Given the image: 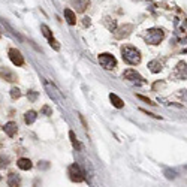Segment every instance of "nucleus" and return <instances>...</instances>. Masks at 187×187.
I'll return each mask as SVG.
<instances>
[{
    "mask_svg": "<svg viewBox=\"0 0 187 187\" xmlns=\"http://www.w3.org/2000/svg\"><path fill=\"white\" fill-rule=\"evenodd\" d=\"M132 30H133V26L132 24H123V26L117 27L114 32V36H115V39H124V38H127L129 34L132 33Z\"/></svg>",
    "mask_w": 187,
    "mask_h": 187,
    "instance_id": "7",
    "label": "nucleus"
},
{
    "mask_svg": "<svg viewBox=\"0 0 187 187\" xmlns=\"http://www.w3.org/2000/svg\"><path fill=\"white\" fill-rule=\"evenodd\" d=\"M40 112L44 114V115H53V109L48 106V105H44L42 109H40Z\"/></svg>",
    "mask_w": 187,
    "mask_h": 187,
    "instance_id": "25",
    "label": "nucleus"
},
{
    "mask_svg": "<svg viewBox=\"0 0 187 187\" xmlns=\"http://www.w3.org/2000/svg\"><path fill=\"white\" fill-rule=\"evenodd\" d=\"M17 166L20 168V169H23V171H29V169H32V162L29 160V159H26V157H21L17 162Z\"/></svg>",
    "mask_w": 187,
    "mask_h": 187,
    "instance_id": "14",
    "label": "nucleus"
},
{
    "mask_svg": "<svg viewBox=\"0 0 187 187\" xmlns=\"http://www.w3.org/2000/svg\"><path fill=\"white\" fill-rule=\"evenodd\" d=\"M148 67H150V70H151L153 74H159L162 69H163V65H162L159 60H153L148 63Z\"/></svg>",
    "mask_w": 187,
    "mask_h": 187,
    "instance_id": "16",
    "label": "nucleus"
},
{
    "mask_svg": "<svg viewBox=\"0 0 187 187\" xmlns=\"http://www.w3.org/2000/svg\"><path fill=\"white\" fill-rule=\"evenodd\" d=\"M3 130H5V133H6L8 136H15L17 130H18V126H17V123L9 121V123H6V124L3 126Z\"/></svg>",
    "mask_w": 187,
    "mask_h": 187,
    "instance_id": "12",
    "label": "nucleus"
},
{
    "mask_svg": "<svg viewBox=\"0 0 187 187\" xmlns=\"http://www.w3.org/2000/svg\"><path fill=\"white\" fill-rule=\"evenodd\" d=\"M11 97H12L13 100H15V99H20V97H21V90H20V88L13 87L12 90H11Z\"/></svg>",
    "mask_w": 187,
    "mask_h": 187,
    "instance_id": "22",
    "label": "nucleus"
},
{
    "mask_svg": "<svg viewBox=\"0 0 187 187\" xmlns=\"http://www.w3.org/2000/svg\"><path fill=\"white\" fill-rule=\"evenodd\" d=\"M121 55H123V60L129 65H139L141 63V53L135 47H123Z\"/></svg>",
    "mask_w": 187,
    "mask_h": 187,
    "instance_id": "1",
    "label": "nucleus"
},
{
    "mask_svg": "<svg viewBox=\"0 0 187 187\" xmlns=\"http://www.w3.org/2000/svg\"><path fill=\"white\" fill-rule=\"evenodd\" d=\"M36 118H38L36 111H27V112L24 114V121H26V124H33L34 121H36Z\"/></svg>",
    "mask_w": 187,
    "mask_h": 187,
    "instance_id": "17",
    "label": "nucleus"
},
{
    "mask_svg": "<svg viewBox=\"0 0 187 187\" xmlns=\"http://www.w3.org/2000/svg\"><path fill=\"white\" fill-rule=\"evenodd\" d=\"M48 42H49V45H51V48H54L55 51H59V49H60V44H59L57 40L54 39V38H53V39H49Z\"/></svg>",
    "mask_w": 187,
    "mask_h": 187,
    "instance_id": "26",
    "label": "nucleus"
},
{
    "mask_svg": "<svg viewBox=\"0 0 187 187\" xmlns=\"http://www.w3.org/2000/svg\"><path fill=\"white\" fill-rule=\"evenodd\" d=\"M165 38V32L162 29H150L147 30V34H145V40L150 45H159Z\"/></svg>",
    "mask_w": 187,
    "mask_h": 187,
    "instance_id": "2",
    "label": "nucleus"
},
{
    "mask_svg": "<svg viewBox=\"0 0 187 187\" xmlns=\"http://www.w3.org/2000/svg\"><path fill=\"white\" fill-rule=\"evenodd\" d=\"M0 180H2V175H0Z\"/></svg>",
    "mask_w": 187,
    "mask_h": 187,
    "instance_id": "29",
    "label": "nucleus"
},
{
    "mask_svg": "<svg viewBox=\"0 0 187 187\" xmlns=\"http://www.w3.org/2000/svg\"><path fill=\"white\" fill-rule=\"evenodd\" d=\"M69 138H70V142H72V145H74L75 148H78V150H82V145H81L80 142H78V139H76V136H75V133L70 130L69 132Z\"/></svg>",
    "mask_w": 187,
    "mask_h": 187,
    "instance_id": "19",
    "label": "nucleus"
},
{
    "mask_svg": "<svg viewBox=\"0 0 187 187\" xmlns=\"http://www.w3.org/2000/svg\"><path fill=\"white\" fill-rule=\"evenodd\" d=\"M0 78L6 80L8 82H15V81H18V76L13 74L9 67H0Z\"/></svg>",
    "mask_w": 187,
    "mask_h": 187,
    "instance_id": "9",
    "label": "nucleus"
},
{
    "mask_svg": "<svg viewBox=\"0 0 187 187\" xmlns=\"http://www.w3.org/2000/svg\"><path fill=\"white\" fill-rule=\"evenodd\" d=\"M99 63L100 66L103 67V69H106V70H111L114 67L117 66V60H115V57H114L112 54L109 53H103L99 55Z\"/></svg>",
    "mask_w": 187,
    "mask_h": 187,
    "instance_id": "4",
    "label": "nucleus"
},
{
    "mask_svg": "<svg viewBox=\"0 0 187 187\" xmlns=\"http://www.w3.org/2000/svg\"><path fill=\"white\" fill-rule=\"evenodd\" d=\"M40 30H42V34H44L48 40L53 39V33H51V30H49V27H48L47 24H42V26H40Z\"/></svg>",
    "mask_w": 187,
    "mask_h": 187,
    "instance_id": "20",
    "label": "nucleus"
},
{
    "mask_svg": "<svg viewBox=\"0 0 187 187\" xmlns=\"http://www.w3.org/2000/svg\"><path fill=\"white\" fill-rule=\"evenodd\" d=\"M69 177H70V180L74 181V183L84 181V172H82V169L80 168V165L72 163V165L69 166Z\"/></svg>",
    "mask_w": 187,
    "mask_h": 187,
    "instance_id": "6",
    "label": "nucleus"
},
{
    "mask_svg": "<svg viewBox=\"0 0 187 187\" xmlns=\"http://www.w3.org/2000/svg\"><path fill=\"white\" fill-rule=\"evenodd\" d=\"M70 3L76 9V12H84L90 6V0H70Z\"/></svg>",
    "mask_w": 187,
    "mask_h": 187,
    "instance_id": "10",
    "label": "nucleus"
},
{
    "mask_svg": "<svg viewBox=\"0 0 187 187\" xmlns=\"http://www.w3.org/2000/svg\"><path fill=\"white\" fill-rule=\"evenodd\" d=\"M109 100H111V103H112V106L118 108V109H120V108H123V106H124V102H123V100H121L120 97H118V96H117V94H115V93H111V94H109Z\"/></svg>",
    "mask_w": 187,
    "mask_h": 187,
    "instance_id": "15",
    "label": "nucleus"
},
{
    "mask_svg": "<svg viewBox=\"0 0 187 187\" xmlns=\"http://www.w3.org/2000/svg\"><path fill=\"white\" fill-rule=\"evenodd\" d=\"M103 24L106 26V29L109 32H114V30L117 29V21L114 20V18H109V17H105V18H103Z\"/></svg>",
    "mask_w": 187,
    "mask_h": 187,
    "instance_id": "18",
    "label": "nucleus"
},
{
    "mask_svg": "<svg viewBox=\"0 0 187 187\" xmlns=\"http://www.w3.org/2000/svg\"><path fill=\"white\" fill-rule=\"evenodd\" d=\"M8 165H9V159H8L6 156H0V169L6 168Z\"/></svg>",
    "mask_w": 187,
    "mask_h": 187,
    "instance_id": "23",
    "label": "nucleus"
},
{
    "mask_svg": "<svg viewBox=\"0 0 187 187\" xmlns=\"http://www.w3.org/2000/svg\"><path fill=\"white\" fill-rule=\"evenodd\" d=\"M44 86H45V90H47L48 96L51 97V99L54 100V102H57V103H63V100H65V97H63V94L59 91V88L54 86L53 82H49L48 80H44Z\"/></svg>",
    "mask_w": 187,
    "mask_h": 187,
    "instance_id": "3",
    "label": "nucleus"
},
{
    "mask_svg": "<svg viewBox=\"0 0 187 187\" xmlns=\"http://www.w3.org/2000/svg\"><path fill=\"white\" fill-rule=\"evenodd\" d=\"M177 69H178V72H180V78H181V80H186V61L178 63Z\"/></svg>",
    "mask_w": 187,
    "mask_h": 187,
    "instance_id": "21",
    "label": "nucleus"
},
{
    "mask_svg": "<svg viewBox=\"0 0 187 187\" xmlns=\"http://www.w3.org/2000/svg\"><path fill=\"white\" fill-rule=\"evenodd\" d=\"M82 24H84V27H88L90 26V18H88V17L82 18Z\"/></svg>",
    "mask_w": 187,
    "mask_h": 187,
    "instance_id": "28",
    "label": "nucleus"
},
{
    "mask_svg": "<svg viewBox=\"0 0 187 187\" xmlns=\"http://www.w3.org/2000/svg\"><path fill=\"white\" fill-rule=\"evenodd\" d=\"M65 18H66V21L70 24V26H75L76 24V15H75V12L72 11V9H65Z\"/></svg>",
    "mask_w": 187,
    "mask_h": 187,
    "instance_id": "13",
    "label": "nucleus"
},
{
    "mask_svg": "<svg viewBox=\"0 0 187 187\" xmlns=\"http://www.w3.org/2000/svg\"><path fill=\"white\" fill-rule=\"evenodd\" d=\"M8 186L9 187H20L21 186V177L18 174H15V172H11V174L8 175Z\"/></svg>",
    "mask_w": 187,
    "mask_h": 187,
    "instance_id": "11",
    "label": "nucleus"
},
{
    "mask_svg": "<svg viewBox=\"0 0 187 187\" xmlns=\"http://www.w3.org/2000/svg\"><path fill=\"white\" fill-rule=\"evenodd\" d=\"M138 99L144 100V102H145V103H148V105H156V103H153V102L148 99V97H145V96H141V94H138Z\"/></svg>",
    "mask_w": 187,
    "mask_h": 187,
    "instance_id": "27",
    "label": "nucleus"
},
{
    "mask_svg": "<svg viewBox=\"0 0 187 187\" xmlns=\"http://www.w3.org/2000/svg\"><path fill=\"white\" fill-rule=\"evenodd\" d=\"M8 55H9L11 61H12L15 66H23V65H24V57L21 55V53L17 49V48H11L9 53H8Z\"/></svg>",
    "mask_w": 187,
    "mask_h": 187,
    "instance_id": "8",
    "label": "nucleus"
},
{
    "mask_svg": "<svg viewBox=\"0 0 187 187\" xmlns=\"http://www.w3.org/2000/svg\"><path fill=\"white\" fill-rule=\"evenodd\" d=\"M27 97L30 102H34V100L38 99V91H33V90H30L29 93H27Z\"/></svg>",
    "mask_w": 187,
    "mask_h": 187,
    "instance_id": "24",
    "label": "nucleus"
},
{
    "mask_svg": "<svg viewBox=\"0 0 187 187\" xmlns=\"http://www.w3.org/2000/svg\"><path fill=\"white\" fill-rule=\"evenodd\" d=\"M123 78L127 80V81H130V82H133V84H138V86H144V84H145V80H144L136 70H133V69H127V70H124Z\"/></svg>",
    "mask_w": 187,
    "mask_h": 187,
    "instance_id": "5",
    "label": "nucleus"
}]
</instances>
